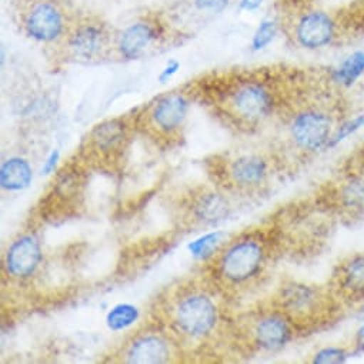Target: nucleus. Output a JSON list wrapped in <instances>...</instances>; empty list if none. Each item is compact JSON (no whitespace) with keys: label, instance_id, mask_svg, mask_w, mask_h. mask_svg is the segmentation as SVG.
I'll list each match as a JSON object with an SVG mask.
<instances>
[{"label":"nucleus","instance_id":"nucleus-1","mask_svg":"<svg viewBox=\"0 0 364 364\" xmlns=\"http://www.w3.org/2000/svg\"><path fill=\"white\" fill-rule=\"evenodd\" d=\"M161 310L171 333L195 341L212 337L222 320L213 293L196 283L176 287L163 301Z\"/></svg>","mask_w":364,"mask_h":364},{"label":"nucleus","instance_id":"nucleus-22","mask_svg":"<svg viewBox=\"0 0 364 364\" xmlns=\"http://www.w3.org/2000/svg\"><path fill=\"white\" fill-rule=\"evenodd\" d=\"M364 127V113H360L357 116H354L353 119H347L338 123V126L336 127L327 150H331L334 147H337L340 143H343L344 140H347L350 136L355 134L358 130H361Z\"/></svg>","mask_w":364,"mask_h":364},{"label":"nucleus","instance_id":"nucleus-16","mask_svg":"<svg viewBox=\"0 0 364 364\" xmlns=\"http://www.w3.org/2000/svg\"><path fill=\"white\" fill-rule=\"evenodd\" d=\"M189 210L193 222L203 226H213L230 216L232 205L225 193L213 189H203L192 196Z\"/></svg>","mask_w":364,"mask_h":364},{"label":"nucleus","instance_id":"nucleus-28","mask_svg":"<svg viewBox=\"0 0 364 364\" xmlns=\"http://www.w3.org/2000/svg\"><path fill=\"white\" fill-rule=\"evenodd\" d=\"M263 4V0H242L239 9L243 12H255L257 11Z\"/></svg>","mask_w":364,"mask_h":364},{"label":"nucleus","instance_id":"nucleus-26","mask_svg":"<svg viewBox=\"0 0 364 364\" xmlns=\"http://www.w3.org/2000/svg\"><path fill=\"white\" fill-rule=\"evenodd\" d=\"M59 161H60V151H59V150H52V153L48 156L46 161L43 163V167H42V174H45V176H49V174L55 173V171L58 170Z\"/></svg>","mask_w":364,"mask_h":364},{"label":"nucleus","instance_id":"nucleus-19","mask_svg":"<svg viewBox=\"0 0 364 364\" xmlns=\"http://www.w3.org/2000/svg\"><path fill=\"white\" fill-rule=\"evenodd\" d=\"M364 76V52L357 50L348 55L333 72L331 80L341 87H351Z\"/></svg>","mask_w":364,"mask_h":364},{"label":"nucleus","instance_id":"nucleus-6","mask_svg":"<svg viewBox=\"0 0 364 364\" xmlns=\"http://www.w3.org/2000/svg\"><path fill=\"white\" fill-rule=\"evenodd\" d=\"M276 164L277 160L266 153H239L220 161L218 177L222 186L230 192L255 195L270 183Z\"/></svg>","mask_w":364,"mask_h":364},{"label":"nucleus","instance_id":"nucleus-5","mask_svg":"<svg viewBox=\"0 0 364 364\" xmlns=\"http://www.w3.org/2000/svg\"><path fill=\"white\" fill-rule=\"evenodd\" d=\"M277 93L270 83L259 79L240 80L223 95V112L242 127H256L274 114Z\"/></svg>","mask_w":364,"mask_h":364},{"label":"nucleus","instance_id":"nucleus-9","mask_svg":"<svg viewBox=\"0 0 364 364\" xmlns=\"http://www.w3.org/2000/svg\"><path fill=\"white\" fill-rule=\"evenodd\" d=\"M189 99L181 93H170L157 99L141 116L143 129L151 137L171 140L180 136L189 113Z\"/></svg>","mask_w":364,"mask_h":364},{"label":"nucleus","instance_id":"nucleus-4","mask_svg":"<svg viewBox=\"0 0 364 364\" xmlns=\"http://www.w3.org/2000/svg\"><path fill=\"white\" fill-rule=\"evenodd\" d=\"M340 304L331 290L301 282L282 284L272 300V306L283 311L297 328L327 323L337 313Z\"/></svg>","mask_w":364,"mask_h":364},{"label":"nucleus","instance_id":"nucleus-20","mask_svg":"<svg viewBox=\"0 0 364 364\" xmlns=\"http://www.w3.org/2000/svg\"><path fill=\"white\" fill-rule=\"evenodd\" d=\"M139 318V309L133 304H117L114 306L106 316L107 327L112 331H122L132 324H134Z\"/></svg>","mask_w":364,"mask_h":364},{"label":"nucleus","instance_id":"nucleus-23","mask_svg":"<svg viewBox=\"0 0 364 364\" xmlns=\"http://www.w3.org/2000/svg\"><path fill=\"white\" fill-rule=\"evenodd\" d=\"M351 353L344 347L328 346L317 350L313 354L311 363L313 364H341V363H346Z\"/></svg>","mask_w":364,"mask_h":364},{"label":"nucleus","instance_id":"nucleus-11","mask_svg":"<svg viewBox=\"0 0 364 364\" xmlns=\"http://www.w3.org/2000/svg\"><path fill=\"white\" fill-rule=\"evenodd\" d=\"M43 260L39 239L33 233H25L15 239L5 255V273L16 282H26L36 274Z\"/></svg>","mask_w":364,"mask_h":364},{"label":"nucleus","instance_id":"nucleus-24","mask_svg":"<svg viewBox=\"0 0 364 364\" xmlns=\"http://www.w3.org/2000/svg\"><path fill=\"white\" fill-rule=\"evenodd\" d=\"M277 35V23L272 19H266L263 21L257 31L255 32L253 41H252V49L255 52H260L263 49H266L276 38Z\"/></svg>","mask_w":364,"mask_h":364},{"label":"nucleus","instance_id":"nucleus-12","mask_svg":"<svg viewBox=\"0 0 364 364\" xmlns=\"http://www.w3.org/2000/svg\"><path fill=\"white\" fill-rule=\"evenodd\" d=\"M330 290L340 303H364V253L350 255L337 264Z\"/></svg>","mask_w":364,"mask_h":364},{"label":"nucleus","instance_id":"nucleus-29","mask_svg":"<svg viewBox=\"0 0 364 364\" xmlns=\"http://www.w3.org/2000/svg\"><path fill=\"white\" fill-rule=\"evenodd\" d=\"M363 314H364V307H363Z\"/></svg>","mask_w":364,"mask_h":364},{"label":"nucleus","instance_id":"nucleus-15","mask_svg":"<svg viewBox=\"0 0 364 364\" xmlns=\"http://www.w3.org/2000/svg\"><path fill=\"white\" fill-rule=\"evenodd\" d=\"M109 46V36L103 26L85 23L77 26L68 38L66 48L79 60L99 59Z\"/></svg>","mask_w":364,"mask_h":364},{"label":"nucleus","instance_id":"nucleus-8","mask_svg":"<svg viewBox=\"0 0 364 364\" xmlns=\"http://www.w3.org/2000/svg\"><path fill=\"white\" fill-rule=\"evenodd\" d=\"M176 337L159 327H147L134 333L119 351L123 363L130 364H163L176 361Z\"/></svg>","mask_w":364,"mask_h":364},{"label":"nucleus","instance_id":"nucleus-10","mask_svg":"<svg viewBox=\"0 0 364 364\" xmlns=\"http://www.w3.org/2000/svg\"><path fill=\"white\" fill-rule=\"evenodd\" d=\"M338 36L336 19L324 11H307L293 25L294 42L307 50H318L334 43Z\"/></svg>","mask_w":364,"mask_h":364},{"label":"nucleus","instance_id":"nucleus-7","mask_svg":"<svg viewBox=\"0 0 364 364\" xmlns=\"http://www.w3.org/2000/svg\"><path fill=\"white\" fill-rule=\"evenodd\" d=\"M249 346L257 351L273 353L286 347L297 327L279 309L270 307L255 311L243 326Z\"/></svg>","mask_w":364,"mask_h":364},{"label":"nucleus","instance_id":"nucleus-27","mask_svg":"<svg viewBox=\"0 0 364 364\" xmlns=\"http://www.w3.org/2000/svg\"><path fill=\"white\" fill-rule=\"evenodd\" d=\"M178 69H180V63H178V62L173 60V62L167 63L166 68L161 70V73H160V76H159L160 83H166L167 80H170V79L177 73Z\"/></svg>","mask_w":364,"mask_h":364},{"label":"nucleus","instance_id":"nucleus-14","mask_svg":"<svg viewBox=\"0 0 364 364\" xmlns=\"http://www.w3.org/2000/svg\"><path fill=\"white\" fill-rule=\"evenodd\" d=\"M65 16L62 11L49 2L38 4L26 15V35L41 43H52L59 41L65 33Z\"/></svg>","mask_w":364,"mask_h":364},{"label":"nucleus","instance_id":"nucleus-13","mask_svg":"<svg viewBox=\"0 0 364 364\" xmlns=\"http://www.w3.org/2000/svg\"><path fill=\"white\" fill-rule=\"evenodd\" d=\"M129 124L124 119L117 117L96 124L86 139V149L92 157L112 159L116 157L129 139Z\"/></svg>","mask_w":364,"mask_h":364},{"label":"nucleus","instance_id":"nucleus-18","mask_svg":"<svg viewBox=\"0 0 364 364\" xmlns=\"http://www.w3.org/2000/svg\"><path fill=\"white\" fill-rule=\"evenodd\" d=\"M33 170L31 163L19 156L9 157L0 168V185L4 191L21 192L31 186Z\"/></svg>","mask_w":364,"mask_h":364},{"label":"nucleus","instance_id":"nucleus-25","mask_svg":"<svg viewBox=\"0 0 364 364\" xmlns=\"http://www.w3.org/2000/svg\"><path fill=\"white\" fill-rule=\"evenodd\" d=\"M229 5V0H195V6L202 12L220 14Z\"/></svg>","mask_w":364,"mask_h":364},{"label":"nucleus","instance_id":"nucleus-2","mask_svg":"<svg viewBox=\"0 0 364 364\" xmlns=\"http://www.w3.org/2000/svg\"><path fill=\"white\" fill-rule=\"evenodd\" d=\"M270 252V242L263 233H243L212 257V279L223 290L246 289L264 273Z\"/></svg>","mask_w":364,"mask_h":364},{"label":"nucleus","instance_id":"nucleus-17","mask_svg":"<svg viewBox=\"0 0 364 364\" xmlns=\"http://www.w3.org/2000/svg\"><path fill=\"white\" fill-rule=\"evenodd\" d=\"M157 29L149 22H137L126 28L117 38V50L122 58L132 60L140 58L157 39Z\"/></svg>","mask_w":364,"mask_h":364},{"label":"nucleus","instance_id":"nucleus-21","mask_svg":"<svg viewBox=\"0 0 364 364\" xmlns=\"http://www.w3.org/2000/svg\"><path fill=\"white\" fill-rule=\"evenodd\" d=\"M222 233L220 232H213V233H208L196 240H193L189 245V252L200 259V260H208L212 259L218 250L220 249V243H222Z\"/></svg>","mask_w":364,"mask_h":364},{"label":"nucleus","instance_id":"nucleus-3","mask_svg":"<svg viewBox=\"0 0 364 364\" xmlns=\"http://www.w3.org/2000/svg\"><path fill=\"white\" fill-rule=\"evenodd\" d=\"M338 123L337 113L330 105L304 103L286 116L283 141L291 154L307 159L327 150Z\"/></svg>","mask_w":364,"mask_h":364}]
</instances>
